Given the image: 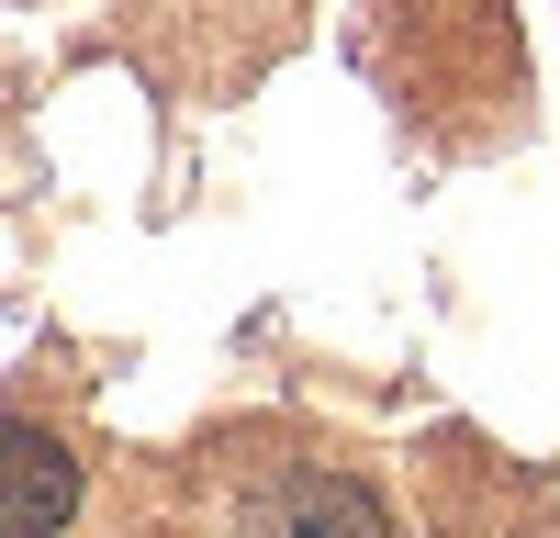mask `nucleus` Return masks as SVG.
I'll use <instances>...</instances> for the list:
<instances>
[{"label": "nucleus", "instance_id": "f03ea898", "mask_svg": "<svg viewBox=\"0 0 560 538\" xmlns=\"http://www.w3.org/2000/svg\"><path fill=\"white\" fill-rule=\"evenodd\" d=\"M247 538H393V527H382V505H370L348 471H292V482L258 493Z\"/></svg>", "mask_w": 560, "mask_h": 538}, {"label": "nucleus", "instance_id": "f257e3e1", "mask_svg": "<svg viewBox=\"0 0 560 538\" xmlns=\"http://www.w3.org/2000/svg\"><path fill=\"white\" fill-rule=\"evenodd\" d=\"M68 505H79V460H68L45 426L0 416V527L45 538V527H68Z\"/></svg>", "mask_w": 560, "mask_h": 538}]
</instances>
